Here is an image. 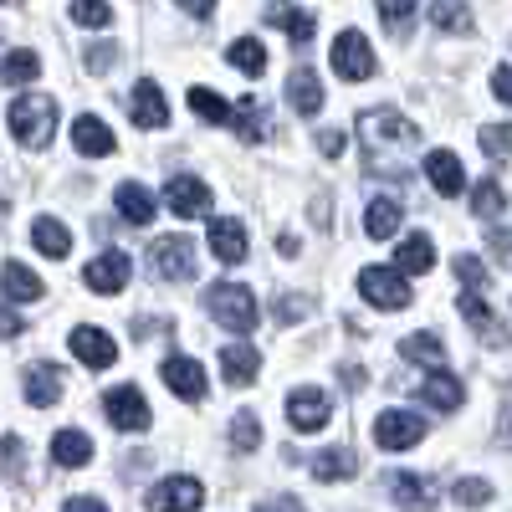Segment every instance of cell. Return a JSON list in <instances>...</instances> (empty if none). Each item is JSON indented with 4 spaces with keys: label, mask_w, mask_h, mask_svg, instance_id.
<instances>
[{
    "label": "cell",
    "mask_w": 512,
    "mask_h": 512,
    "mask_svg": "<svg viewBox=\"0 0 512 512\" xmlns=\"http://www.w3.org/2000/svg\"><path fill=\"white\" fill-rule=\"evenodd\" d=\"M415 139H420L415 123L400 118L395 108H369V113H359V144H364L369 175H384V154H400V149H410Z\"/></svg>",
    "instance_id": "6da1fadb"
},
{
    "label": "cell",
    "mask_w": 512,
    "mask_h": 512,
    "mask_svg": "<svg viewBox=\"0 0 512 512\" xmlns=\"http://www.w3.org/2000/svg\"><path fill=\"white\" fill-rule=\"evenodd\" d=\"M11 134L21 149H47L57 134V98L47 93H21L11 103Z\"/></svg>",
    "instance_id": "7a4b0ae2"
},
{
    "label": "cell",
    "mask_w": 512,
    "mask_h": 512,
    "mask_svg": "<svg viewBox=\"0 0 512 512\" xmlns=\"http://www.w3.org/2000/svg\"><path fill=\"white\" fill-rule=\"evenodd\" d=\"M205 308H210V318H216L226 333H251L256 318H262V308H256V292L241 287V282H216V287H205Z\"/></svg>",
    "instance_id": "3957f363"
},
{
    "label": "cell",
    "mask_w": 512,
    "mask_h": 512,
    "mask_svg": "<svg viewBox=\"0 0 512 512\" xmlns=\"http://www.w3.org/2000/svg\"><path fill=\"white\" fill-rule=\"evenodd\" d=\"M359 297L369 308H379V313H400V308H410V282H405V272L395 267H364L359 272Z\"/></svg>",
    "instance_id": "277c9868"
},
{
    "label": "cell",
    "mask_w": 512,
    "mask_h": 512,
    "mask_svg": "<svg viewBox=\"0 0 512 512\" xmlns=\"http://www.w3.org/2000/svg\"><path fill=\"white\" fill-rule=\"evenodd\" d=\"M333 72L344 82H369L374 77V52H369L364 31H338V41H333Z\"/></svg>",
    "instance_id": "5b68a950"
},
{
    "label": "cell",
    "mask_w": 512,
    "mask_h": 512,
    "mask_svg": "<svg viewBox=\"0 0 512 512\" xmlns=\"http://www.w3.org/2000/svg\"><path fill=\"white\" fill-rule=\"evenodd\" d=\"M149 262L164 282H190L195 277V246H190V236H159Z\"/></svg>",
    "instance_id": "8992f818"
},
{
    "label": "cell",
    "mask_w": 512,
    "mask_h": 512,
    "mask_svg": "<svg viewBox=\"0 0 512 512\" xmlns=\"http://www.w3.org/2000/svg\"><path fill=\"white\" fill-rule=\"evenodd\" d=\"M374 441L384 451H410L425 441V415H410V410H384L374 420Z\"/></svg>",
    "instance_id": "52a82bcc"
},
{
    "label": "cell",
    "mask_w": 512,
    "mask_h": 512,
    "mask_svg": "<svg viewBox=\"0 0 512 512\" xmlns=\"http://www.w3.org/2000/svg\"><path fill=\"white\" fill-rule=\"evenodd\" d=\"M200 502H205V487H200L195 477H164V482L144 497L149 512H200Z\"/></svg>",
    "instance_id": "ba28073f"
},
{
    "label": "cell",
    "mask_w": 512,
    "mask_h": 512,
    "mask_svg": "<svg viewBox=\"0 0 512 512\" xmlns=\"http://www.w3.org/2000/svg\"><path fill=\"white\" fill-rule=\"evenodd\" d=\"M103 415L118 425V431H144L149 425V400H144V390H134V384H118V390L103 395Z\"/></svg>",
    "instance_id": "9c48e42d"
},
{
    "label": "cell",
    "mask_w": 512,
    "mask_h": 512,
    "mask_svg": "<svg viewBox=\"0 0 512 512\" xmlns=\"http://www.w3.org/2000/svg\"><path fill=\"white\" fill-rule=\"evenodd\" d=\"M328 415H333V405H328V395L323 390H313V384H303V390H292L287 395V425L292 431H323L328 425Z\"/></svg>",
    "instance_id": "30bf717a"
},
{
    "label": "cell",
    "mask_w": 512,
    "mask_h": 512,
    "mask_svg": "<svg viewBox=\"0 0 512 512\" xmlns=\"http://www.w3.org/2000/svg\"><path fill=\"white\" fill-rule=\"evenodd\" d=\"M128 272H134V262H128V251H103L98 262H88V272H82V282H88L98 297H113L128 287Z\"/></svg>",
    "instance_id": "8fae6325"
},
{
    "label": "cell",
    "mask_w": 512,
    "mask_h": 512,
    "mask_svg": "<svg viewBox=\"0 0 512 512\" xmlns=\"http://www.w3.org/2000/svg\"><path fill=\"white\" fill-rule=\"evenodd\" d=\"M384 492H390L395 507H405V512H431L436 507L431 477H415V472H390V477H384Z\"/></svg>",
    "instance_id": "7c38bea8"
},
{
    "label": "cell",
    "mask_w": 512,
    "mask_h": 512,
    "mask_svg": "<svg viewBox=\"0 0 512 512\" xmlns=\"http://www.w3.org/2000/svg\"><path fill=\"white\" fill-rule=\"evenodd\" d=\"M164 205L175 210L180 221H195V216H205V210H210V190L195 175H175V180L164 185Z\"/></svg>",
    "instance_id": "4fadbf2b"
},
{
    "label": "cell",
    "mask_w": 512,
    "mask_h": 512,
    "mask_svg": "<svg viewBox=\"0 0 512 512\" xmlns=\"http://www.w3.org/2000/svg\"><path fill=\"white\" fill-rule=\"evenodd\" d=\"M159 374H164V384H169V390H175L180 400H190V405H200V400H205V374H200V364H195V359L169 354Z\"/></svg>",
    "instance_id": "5bb4252c"
},
{
    "label": "cell",
    "mask_w": 512,
    "mask_h": 512,
    "mask_svg": "<svg viewBox=\"0 0 512 512\" xmlns=\"http://www.w3.org/2000/svg\"><path fill=\"white\" fill-rule=\"evenodd\" d=\"M128 113H134L139 128H164V123H169V103H164V93H159V82L139 77L134 93H128Z\"/></svg>",
    "instance_id": "9a60e30c"
},
{
    "label": "cell",
    "mask_w": 512,
    "mask_h": 512,
    "mask_svg": "<svg viewBox=\"0 0 512 512\" xmlns=\"http://www.w3.org/2000/svg\"><path fill=\"white\" fill-rule=\"evenodd\" d=\"M72 354L88 364V369H108L113 359H118V344L103 333V328H93V323H82V328H72Z\"/></svg>",
    "instance_id": "2e32d148"
},
{
    "label": "cell",
    "mask_w": 512,
    "mask_h": 512,
    "mask_svg": "<svg viewBox=\"0 0 512 512\" xmlns=\"http://www.w3.org/2000/svg\"><path fill=\"white\" fill-rule=\"evenodd\" d=\"M210 256L226 262V267H241L246 262V231H241V221H231V216L210 221Z\"/></svg>",
    "instance_id": "e0dca14e"
},
{
    "label": "cell",
    "mask_w": 512,
    "mask_h": 512,
    "mask_svg": "<svg viewBox=\"0 0 512 512\" xmlns=\"http://www.w3.org/2000/svg\"><path fill=\"white\" fill-rule=\"evenodd\" d=\"M287 103L297 118H313L323 108V88H318V72L313 67H292L287 72Z\"/></svg>",
    "instance_id": "ac0fdd59"
},
{
    "label": "cell",
    "mask_w": 512,
    "mask_h": 512,
    "mask_svg": "<svg viewBox=\"0 0 512 512\" xmlns=\"http://www.w3.org/2000/svg\"><path fill=\"white\" fill-rule=\"evenodd\" d=\"M72 144L88 154V159H103V154H113L118 149V139H113V128L98 118V113H82L77 123H72Z\"/></svg>",
    "instance_id": "d6986e66"
},
{
    "label": "cell",
    "mask_w": 512,
    "mask_h": 512,
    "mask_svg": "<svg viewBox=\"0 0 512 512\" xmlns=\"http://www.w3.org/2000/svg\"><path fill=\"white\" fill-rule=\"evenodd\" d=\"M425 175H431L436 195H446V200H456V195L466 190V175H461V159H456L451 149H431V154H425Z\"/></svg>",
    "instance_id": "ffe728a7"
},
{
    "label": "cell",
    "mask_w": 512,
    "mask_h": 512,
    "mask_svg": "<svg viewBox=\"0 0 512 512\" xmlns=\"http://www.w3.org/2000/svg\"><path fill=\"white\" fill-rule=\"evenodd\" d=\"M221 374H226L231 390H246V384L262 374V354H256L251 344H226L221 349Z\"/></svg>",
    "instance_id": "44dd1931"
},
{
    "label": "cell",
    "mask_w": 512,
    "mask_h": 512,
    "mask_svg": "<svg viewBox=\"0 0 512 512\" xmlns=\"http://www.w3.org/2000/svg\"><path fill=\"white\" fill-rule=\"evenodd\" d=\"M267 26L287 31V36H292V47H308V41H313V31H318V21H313L308 11L287 6V0H272V6H267Z\"/></svg>",
    "instance_id": "7402d4cb"
},
{
    "label": "cell",
    "mask_w": 512,
    "mask_h": 512,
    "mask_svg": "<svg viewBox=\"0 0 512 512\" xmlns=\"http://www.w3.org/2000/svg\"><path fill=\"white\" fill-rule=\"evenodd\" d=\"M420 400L431 405V410H441V415H451V410H461L466 405V390H461V379L456 374H431V379H420Z\"/></svg>",
    "instance_id": "603a6c76"
},
{
    "label": "cell",
    "mask_w": 512,
    "mask_h": 512,
    "mask_svg": "<svg viewBox=\"0 0 512 512\" xmlns=\"http://www.w3.org/2000/svg\"><path fill=\"white\" fill-rule=\"evenodd\" d=\"M113 205H118V216L128 221V226H149L159 210H154V195L139 185V180H128V185H118L113 190Z\"/></svg>",
    "instance_id": "cb8c5ba5"
},
{
    "label": "cell",
    "mask_w": 512,
    "mask_h": 512,
    "mask_svg": "<svg viewBox=\"0 0 512 512\" xmlns=\"http://www.w3.org/2000/svg\"><path fill=\"white\" fill-rule=\"evenodd\" d=\"M21 384H26V400H31L36 410H47V405L62 400V369H52V364H31V369L21 374Z\"/></svg>",
    "instance_id": "d4e9b609"
},
{
    "label": "cell",
    "mask_w": 512,
    "mask_h": 512,
    "mask_svg": "<svg viewBox=\"0 0 512 512\" xmlns=\"http://www.w3.org/2000/svg\"><path fill=\"white\" fill-rule=\"evenodd\" d=\"M359 472V456L349 446H328L313 456V482H349Z\"/></svg>",
    "instance_id": "484cf974"
},
{
    "label": "cell",
    "mask_w": 512,
    "mask_h": 512,
    "mask_svg": "<svg viewBox=\"0 0 512 512\" xmlns=\"http://www.w3.org/2000/svg\"><path fill=\"white\" fill-rule=\"evenodd\" d=\"M31 246H36L41 256H52V262H67V251H72V231H67L57 216H41V221L31 226Z\"/></svg>",
    "instance_id": "4316f807"
},
{
    "label": "cell",
    "mask_w": 512,
    "mask_h": 512,
    "mask_svg": "<svg viewBox=\"0 0 512 512\" xmlns=\"http://www.w3.org/2000/svg\"><path fill=\"white\" fill-rule=\"evenodd\" d=\"M231 128H236L246 144H262V139H267V128H272L267 103H262V98H246L241 108H231Z\"/></svg>",
    "instance_id": "83f0119b"
},
{
    "label": "cell",
    "mask_w": 512,
    "mask_h": 512,
    "mask_svg": "<svg viewBox=\"0 0 512 512\" xmlns=\"http://www.w3.org/2000/svg\"><path fill=\"white\" fill-rule=\"evenodd\" d=\"M0 287H6L11 303H36V297H47V282H41L31 267H21V262H6V272H0Z\"/></svg>",
    "instance_id": "f1b7e54d"
},
{
    "label": "cell",
    "mask_w": 512,
    "mask_h": 512,
    "mask_svg": "<svg viewBox=\"0 0 512 512\" xmlns=\"http://www.w3.org/2000/svg\"><path fill=\"white\" fill-rule=\"evenodd\" d=\"M52 461L67 466V472H77V466L93 461V441L82 436V431H57V436H52Z\"/></svg>",
    "instance_id": "f546056e"
},
{
    "label": "cell",
    "mask_w": 512,
    "mask_h": 512,
    "mask_svg": "<svg viewBox=\"0 0 512 512\" xmlns=\"http://www.w3.org/2000/svg\"><path fill=\"white\" fill-rule=\"evenodd\" d=\"M395 267L410 272V277L431 272V267H436V246H431V236H405L400 251H395Z\"/></svg>",
    "instance_id": "4dcf8cb0"
},
{
    "label": "cell",
    "mask_w": 512,
    "mask_h": 512,
    "mask_svg": "<svg viewBox=\"0 0 512 512\" xmlns=\"http://www.w3.org/2000/svg\"><path fill=\"white\" fill-rule=\"evenodd\" d=\"M400 221H405V205H400V200H374L369 216H364V231H369L374 241H390V236L400 231Z\"/></svg>",
    "instance_id": "1f68e13d"
},
{
    "label": "cell",
    "mask_w": 512,
    "mask_h": 512,
    "mask_svg": "<svg viewBox=\"0 0 512 512\" xmlns=\"http://www.w3.org/2000/svg\"><path fill=\"white\" fill-rule=\"evenodd\" d=\"M461 318H466V323H477L487 344H507V328H502V323L492 318V308L482 303L477 292H461Z\"/></svg>",
    "instance_id": "d6a6232c"
},
{
    "label": "cell",
    "mask_w": 512,
    "mask_h": 512,
    "mask_svg": "<svg viewBox=\"0 0 512 512\" xmlns=\"http://www.w3.org/2000/svg\"><path fill=\"white\" fill-rule=\"evenodd\" d=\"M226 62L241 67L246 77H262V72H267V47H262L256 36H236L231 47H226Z\"/></svg>",
    "instance_id": "836d02e7"
},
{
    "label": "cell",
    "mask_w": 512,
    "mask_h": 512,
    "mask_svg": "<svg viewBox=\"0 0 512 512\" xmlns=\"http://www.w3.org/2000/svg\"><path fill=\"white\" fill-rule=\"evenodd\" d=\"M36 72H41V57L26 52V47H16L6 62H0V82H6V88H26V82H36Z\"/></svg>",
    "instance_id": "e575fe53"
},
{
    "label": "cell",
    "mask_w": 512,
    "mask_h": 512,
    "mask_svg": "<svg viewBox=\"0 0 512 512\" xmlns=\"http://www.w3.org/2000/svg\"><path fill=\"white\" fill-rule=\"evenodd\" d=\"M256 446H262V420H256V410H241L231 420V451L236 456H251Z\"/></svg>",
    "instance_id": "d590c367"
},
{
    "label": "cell",
    "mask_w": 512,
    "mask_h": 512,
    "mask_svg": "<svg viewBox=\"0 0 512 512\" xmlns=\"http://www.w3.org/2000/svg\"><path fill=\"white\" fill-rule=\"evenodd\" d=\"M431 26H441V31H472V11L461 6V0H431Z\"/></svg>",
    "instance_id": "8d00e7d4"
},
{
    "label": "cell",
    "mask_w": 512,
    "mask_h": 512,
    "mask_svg": "<svg viewBox=\"0 0 512 512\" xmlns=\"http://www.w3.org/2000/svg\"><path fill=\"white\" fill-rule=\"evenodd\" d=\"M400 354L415 359V364H441V359H446V344H441L436 333H410L405 344H400Z\"/></svg>",
    "instance_id": "74e56055"
},
{
    "label": "cell",
    "mask_w": 512,
    "mask_h": 512,
    "mask_svg": "<svg viewBox=\"0 0 512 512\" xmlns=\"http://www.w3.org/2000/svg\"><path fill=\"white\" fill-rule=\"evenodd\" d=\"M415 11H420V0H379V21L390 26L395 36H410V26H415Z\"/></svg>",
    "instance_id": "f35d334b"
},
{
    "label": "cell",
    "mask_w": 512,
    "mask_h": 512,
    "mask_svg": "<svg viewBox=\"0 0 512 512\" xmlns=\"http://www.w3.org/2000/svg\"><path fill=\"white\" fill-rule=\"evenodd\" d=\"M190 108L205 118V123H216V128H231V108L210 93V88H190Z\"/></svg>",
    "instance_id": "ab89813d"
},
{
    "label": "cell",
    "mask_w": 512,
    "mask_h": 512,
    "mask_svg": "<svg viewBox=\"0 0 512 512\" xmlns=\"http://www.w3.org/2000/svg\"><path fill=\"white\" fill-rule=\"evenodd\" d=\"M472 210H477L482 221H497L502 210H507V195H502V185H497V180H482V185L472 190Z\"/></svg>",
    "instance_id": "60d3db41"
},
{
    "label": "cell",
    "mask_w": 512,
    "mask_h": 512,
    "mask_svg": "<svg viewBox=\"0 0 512 512\" xmlns=\"http://www.w3.org/2000/svg\"><path fill=\"white\" fill-rule=\"evenodd\" d=\"M0 466H6L11 482L26 477V441H21V436H6V441H0Z\"/></svg>",
    "instance_id": "b9f144b4"
},
{
    "label": "cell",
    "mask_w": 512,
    "mask_h": 512,
    "mask_svg": "<svg viewBox=\"0 0 512 512\" xmlns=\"http://www.w3.org/2000/svg\"><path fill=\"white\" fill-rule=\"evenodd\" d=\"M72 21L77 26H108L113 6H108V0H72Z\"/></svg>",
    "instance_id": "7bdbcfd3"
},
{
    "label": "cell",
    "mask_w": 512,
    "mask_h": 512,
    "mask_svg": "<svg viewBox=\"0 0 512 512\" xmlns=\"http://www.w3.org/2000/svg\"><path fill=\"white\" fill-rule=\"evenodd\" d=\"M477 139H482V149H487L492 159H507V154H512V123H487Z\"/></svg>",
    "instance_id": "ee69618b"
},
{
    "label": "cell",
    "mask_w": 512,
    "mask_h": 512,
    "mask_svg": "<svg viewBox=\"0 0 512 512\" xmlns=\"http://www.w3.org/2000/svg\"><path fill=\"white\" fill-rule=\"evenodd\" d=\"M451 497H456L461 507H487V502H492V487H487L482 477H461Z\"/></svg>",
    "instance_id": "f6af8a7d"
},
{
    "label": "cell",
    "mask_w": 512,
    "mask_h": 512,
    "mask_svg": "<svg viewBox=\"0 0 512 512\" xmlns=\"http://www.w3.org/2000/svg\"><path fill=\"white\" fill-rule=\"evenodd\" d=\"M456 277H461L466 287H487V267L477 262V256H456Z\"/></svg>",
    "instance_id": "bcb514c9"
},
{
    "label": "cell",
    "mask_w": 512,
    "mask_h": 512,
    "mask_svg": "<svg viewBox=\"0 0 512 512\" xmlns=\"http://www.w3.org/2000/svg\"><path fill=\"white\" fill-rule=\"evenodd\" d=\"M113 62H118V47H108V41H98V47H88V72H113Z\"/></svg>",
    "instance_id": "7dc6e473"
},
{
    "label": "cell",
    "mask_w": 512,
    "mask_h": 512,
    "mask_svg": "<svg viewBox=\"0 0 512 512\" xmlns=\"http://www.w3.org/2000/svg\"><path fill=\"white\" fill-rule=\"evenodd\" d=\"M16 333H26V318L11 313V308H0V338H16Z\"/></svg>",
    "instance_id": "c3c4849f"
},
{
    "label": "cell",
    "mask_w": 512,
    "mask_h": 512,
    "mask_svg": "<svg viewBox=\"0 0 512 512\" xmlns=\"http://www.w3.org/2000/svg\"><path fill=\"white\" fill-rule=\"evenodd\" d=\"M492 93H497L502 103H512V67H497V72H492Z\"/></svg>",
    "instance_id": "681fc988"
},
{
    "label": "cell",
    "mask_w": 512,
    "mask_h": 512,
    "mask_svg": "<svg viewBox=\"0 0 512 512\" xmlns=\"http://www.w3.org/2000/svg\"><path fill=\"white\" fill-rule=\"evenodd\" d=\"M256 512H308V507L297 502V497H267V502L256 507Z\"/></svg>",
    "instance_id": "f907efd6"
},
{
    "label": "cell",
    "mask_w": 512,
    "mask_h": 512,
    "mask_svg": "<svg viewBox=\"0 0 512 512\" xmlns=\"http://www.w3.org/2000/svg\"><path fill=\"white\" fill-rule=\"evenodd\" d=\"M487 246L502 256V262H512V231H492V236H487Z\"/></svg>",
    "instance_id": "816d5d0a"
},
{
    "label": "cell",
    "mask_w": 512,
    "mask_h": 512,
    "mask_svg": "<svg viewBox=\"0 0 512 512\" xmlns=\"http://www.w3.org/2000/svg\"><path fill=\"white\" fill-rule=\"evenodd\" d=\"M62 512H108V507H103L98 497H67V507H62Z\"/></svg>",
    "instance_id": "f5cc1de1"
},
{
    "label": "cell",
    "mask_w": 512,
    "mask_h": 512,
    "mask_svg": "<svg viewBox=\"0 0 512 512\" xmlns=\"http://www.w3.org/2000/svg\"><path fill=\"white\" fill-rule=\"evenodd\" d=\"M497 436H502V446H512V400L502 405V420H497Z\"/></svg>",
    "instance_id": "db71d44e"
},
{
    "label": "cell",
    "mask_w": 512,
    "mask_h": 512,
    "mask_svg": "<svg viewBox=\"0 0 512 512\" xmlns=\"http://www.w3.org/2000/svg\"><path fill=\"white\" fill-rule=\"evenodd\" d=\"M180 6H185L190 16H200V21H205L210 11H216V0H180Z\"/></svg>",
    "instance_id": "11a10c76"
},
{
    "label": "cell",
    "mask_w": 512,
    "mask_h": 512,
    "mask_svg": "<svg viewBox=\"0 0 512 512\" xmlns=\"http://www.w3.org/2000/svg\"><path fill=\"white\" fill-rule=\"evenodd\" d=\"M318 144H323V154H338V149H344V134H338V128H328Z\"/></svg>",
    "instance_id": "9f6ffc18"
},
{
    "label": "cell",
    "mask_w": 512,
    "mask_h": 512,
    "mask_svg": "<svg viewBox=\"0 0 512 512\" xmlns=\"http://www.w3.org/2000/svg\"><path fill=\"white\" fill-rule=\"evenodd\" d=\"M6 210H11V205H6V200H0V226H6Z\"/></svg>",
    "instance_id": "6f0895ef"
}]
</instances>
